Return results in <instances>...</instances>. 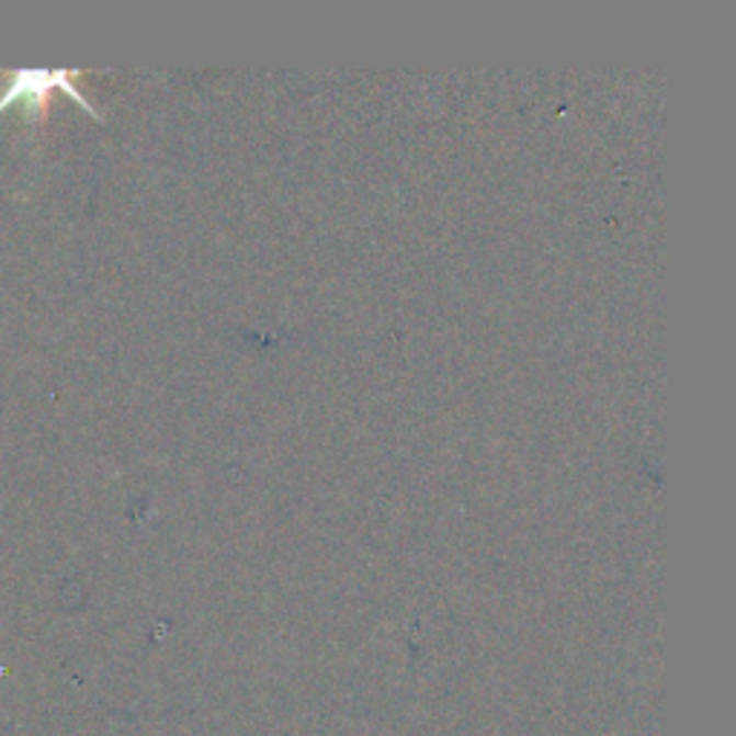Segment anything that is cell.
<instances>
[{
	"label": "cell",
	"mask_w": 736,
	"mask_h": 736,
	"mask_svg": "<svg viewBox=\"0 0 736 736\" xmlns=\"http://www.w3.org/2000/svg\"><path fill=\"white\" fill-rule=\"evenodd\" d=\"M72 78L76 72L72 69H12L3 76V90H0V113L9 110L12 104L23 106V115L26 118H38V115L46 113V106H49V99H53L55 92H67L69 99H76L78 104L90 110L95 118H101L95 113V106L84 99V92L78 90L72 84Z\"/></svg>",
	"instance_id": "6da1fadb"
}]
</instances>
